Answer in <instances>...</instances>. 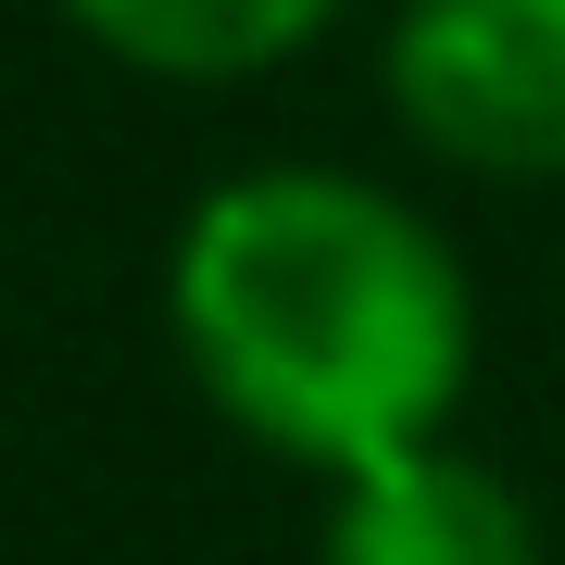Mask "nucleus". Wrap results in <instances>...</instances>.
Here are the masks:
<instances>
[{
	"mask_svg": "<svg viewBox=\"0 0 565 565\" xmlns=\"http://www.w3.org/2000/svg\"><path fill=\"white\" fill-rule=\"evenodd\" d=\"M177 352L239 440L364 478L440 440L478 377V289L403 189L340 163L226 177L177 239Z\"/></svg>",
	"mask_w": 565,
	"mask_h": 565,
	"instance_id": "f257e3e1",
	"label": "nucleus"
},
{
	"mask_svg": "<svg viewBox=\"0 0 565 565\" xmlns=\"http://www.w3.org/2000/svg\"><path fill=\"white\" fill-rule=\"evenodd\" d=\"M390 114L465 177H565V0H403Z\"/></svg>",
	"mask_w": 565,
	"mask_h": 565,
	"instance_id": "f03ea898",
	"label": "nucleus"
},
{
	"mask_svg": "<svg viewBox=\"0 0 565 565\" xmlns=\"http://www.w3.org/2000/svg\"><path fill=\"white\" fill-rule=\"evenodd\" d=\"M327 565H541V515L515 503L503 465H478L452 440H415V452L340 478Z\"/></svg>",
	"mask_w": 565,
	"mask_h": 565,
	"instance_id": "7ed1b4c3",
	"label": "nucleus"
},
{
	"mask_svg": "<svg viewBox=\"0 0 565 565\" xmlns=\"http://www.w3.org/2000/svg\"><path fill=\"white\" fill-rule=\"evenodd\" d=\"M114 63L139 76H189V88H226V76H264V63L315 51L352 0H63Z\"/></svg>",
	"mask_w": 565,
	"mask_h": 565,
	"instance_id": "20e7f679",
	"label": "nucleus"
}]
</instances>
